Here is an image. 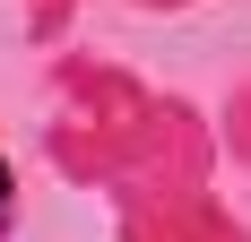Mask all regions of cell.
<instances>
[{
    "label": "cell",
    "mask_w": 251,
    "mask_h": 242,
    "mask_svg": "<svg viewBox=\"0 0 251 242\" xmlns=\"http://www.w3.org/2000/svg\"><path fill=\"white\" fill-rule=\"evenodd\" d=\"M18 234V173H9V156H0V242Z\"/></svg>",
    "instance_id": "cell-1"
}]
</instances>
